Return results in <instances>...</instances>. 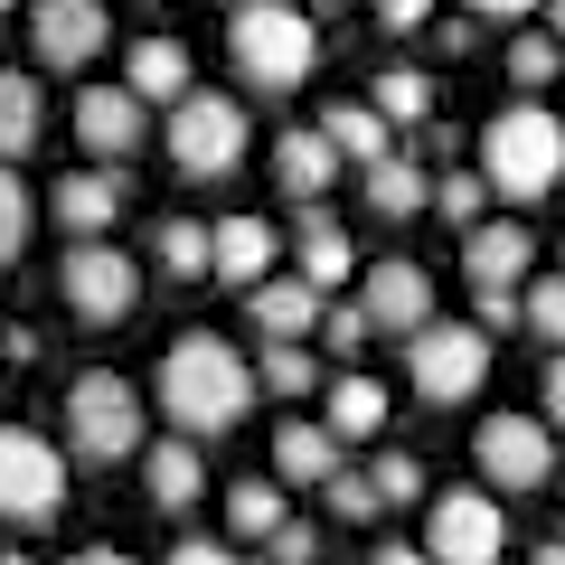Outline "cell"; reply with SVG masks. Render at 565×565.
Wrapping results in <instances>:
<instances>
[{
    "instance_id": "obj_4",
    "label": "cell",
    "mask_w": 565,
    "mask_h": 565,
    "mask_svg": "<svg viewBox=\"0 0 565 565\" xmlns=\"http://www.w3.org/2000/svg\"><path fill=\"white\" fill-rule=\"evenodd\" d=\"M66 452L76 462H122L141 452V386L114 377V367H85L66 386Z\"/></svg>"
},
{
    "instance_id": "obj_5",
    "label": "cell",
    "mask_w": 565,
    "mask_h": 565,
    "mask_svg": "<svg viewBox=\"0 0 565 565\" xmlns=\"http://www.w3.org/2000/svg\"><path fill=\"white\" fill-rule=\"evenodd\" d=\"M405 377H415L424 405H462L490 386V330L481 321H434L405 340Z\"/></svg>"
},
{
    "instance_id": "obj_46",
    "label": "cell",
    "mask_w": 565,
    "mask_h": 565,
    "mask_svg": "<svg viewBox=\"0 0 565 565\" xmlns=\"http://www.w3.org/2000/svg\"><path fill=\"white\" fill-rule=\"evenodd\" d=\"M527 565H565V537H556V546H537V556H527Z\"/></svg>"
},
{
    "instance_id": "obj_21",
    "label": "cell",
    "mask_w": 565,
    "mask_h": 565,
    "mask_svg": "<svg viewBox=\"0 0 565 565\" xmlns=\"http://www.w3.org/2000/svg\"><path fill=\"white\" fill-rule=\"evenodd\" d=\"M274 180L292 189V199H321V189L340 180V151H330L321 132H302V122H292V132L274 141Z\"/></svg>"
},
{
    "instance_id": "obj_20",
    "label": "cell",
    "mask_w": 565,
    "mask_h": 565,
    "mask_svg": "<svg viewBox=\"0 0 565 565\" xmlns=\"http://www.w3.org/2000/svg\"><path fill=\"white\" fill-rule=\"evenodd\" d=\"M39 132H47V95H39V76L0 66V170L20 161V151H39Z\"/></svg>"
},
{
    "instance_id": "obj_35",
    "label": "cell",
    "mask_w": 565,
    "mask_h": 565,
    "mask_svg": "<svg viewBox=\"0 0 565 565\" xmlns=\"http://www.w3.org/2000/svg\"><path fill=\"white\" fill-rule=\"evenodd\" d=\"M434 207H444L452 226H471L490 207V180H481V170H444V180H434Z\"/></svg>"
},
{
    "instance_id": "obj_16",
    "label": "cell",
    "mask_w": 565,
    "mask_h": 565,
    "mask_svg": "<svg viewBox=\"0 0 565 565\" xmlns=\"http://www.w3.org/2000/svg\"><path fill=\"white\" fill-rule=\"evenodd\" d=\"M47 207H57V217L76 226V245H104V226L122 217V180H114V170H66Z\"/></svg>"
},
{
    "instance_id": "obj_24",
    "label": "cell",
    "mask_w": 565,
    "mask_h": 565,
    "mask_svg": "<svg viewBox=\"0 0 565 565\" xmlns=\"http://www.w3.org/2000/svg\"><path fill=\"white\" fill-rule=\"evenodd\" d=\"M367 207H377V217H415V207H434V180L415 170V151H386V161L367 170Z\"/></svg>"
},
{
    "instance_id": "obj_19",
    "label": "cell",
    "mask_w": 565,
    "mask_h": 565,
    "mask_svg": "<svg viewBox=\"0 0 565 565\" xmlns=\"http://www.w3.org/2000/svg\"><path fill=\"white\" fill-rule=\"evenodd\" d=\"M330 471H340V434L292 415V424L274 434V481H311V490H330Z\"/></svg>"
},
{
    "instance_id": "obj_12",
    "label": "cell",
    "mask_w": 565,
    "mask_h": 565,
    "mask_svg": "<svg viewBox=\"0 0 565 565\" xmlns=\"http://www.w3.org/2000/svg\"><path fill=\"white\" fill-rule=\"evenodd\" d=\"M141 132H151V114H141L132 85H76V141L95 161H132Z\"/></svg>"
},
{
    "instance_id": "obj_18",
    "label": "cell",
    "mask_w": 565,
    "mask_h": 565,
    "mask_svg": "<svg viewBox=\"0 0 565 565\" xmlns=\"http://www.w3.org/2000/svg\"><path fill=\"white\" fill-rule=\"evenodd\" d=\"M321 292H311L302 274H274V282H255V321H264V340H311L321 330Z\"/></svg>"
},
{
    "instance_id": "obj_9",
    "label": "cell",
    "mask_w": 565,
    "mask_h": 565,
    "mask_svg": "<svg viewBox=\"0 0 565 565\" xmlns=\"http://www.w3.org/2000/svg\"><path fill=\"white\" fill-rule=\"evenodd\" d=\"M29 39H39V66L85 76L114 39V20H104V0H29Z\"/></svg>"
},
{
    "instance_id": "obj_45",
    "label": "cell",
    "mask_w": 565,
    "mask_h": 565,
    "mask_svg": "<svg viewBox=\"0 0 565 565\" xmlns=\"http://www.w3.org/2000/svg\"><path fill=\"white\" fill-rule=\"evenodd\" d=\"M66 565H132V556H114V546H85V556H66Z\"/></svg>"
},
{
    "instance_id": "obj_14",
    "label": "cell",
    "mask_w": 565,
    "mask_h": 565,
    "mask_svg": "<svg viewBox=\"0 0 565 565\" xmlns=\"http://www.w3.org/2000/svg\"><path fill=\"white\" fill-rule=\"evenodd\" d=\"M274 255H282V226L274 217H226L217 245H207V274L255 292V282H274Z\"/></svg>"
},
{
    "instance_id": "obj_38",
    "label": "cell",
    "mask_w": 565,
    "mask_h": 565,
    "mask_svg": "<svg viewBox=\"0 0 565 565\" xmlns=\"http://www.w3.org/2000/svg\"><path fill=\"white\" fill-rule=\"evenodd\" d=\"M321 340H330V349H359V340H367V311H359V302H330V311H321Z\"/></svg>"
},
{
    "instance_id": "obj_13",
    "label": "cell",
    "mask_w": 565,
    "mask_h": 565,
    "mask_svg": "<svg viewBox=\"0 0 565 565\" xmlns=\"http://www.w3.org/2000/svg\"><path fill=\"white\" fill-rule=\"evenodd\" d=\"M367 330H396V340H415V330H434V274L424 264H377L359 292Z\"/></svg>"
},
{
    "instance_id": "obj_31",
    "label": "cell",
    "mask_w": 565,
    "mask_h": 565,
    "mask_svg": "<svg viewBox=\"0 0 565 565\" xmlns=\"http://www.w3.org/2000/svg\"><path fill=\"white\" fill-rule=\"evenodd\" d=\"M29 226H39V199L20 189V170H0V264L29 255Z\"/></svg>"
},
{
    "instance_id": "obj_25",
    "label": "cell",
    "mask_w": 565,
    "mask_h": 565,
    "mask_svg": "<svg viewBox=\"0 0 565 565\" xmlns=\"http://www.w3.org/2000/svg\"><path fill=\"white\" fill-rule=\"evenodd\" d=\"M377 424H386V386L377 377H359V367L330 377V434H340V444H367Z\"/></svg>"
},
{
    "instance_id": "obj_42",
    "label": "cell",
    "mask_w": 565,
    "mask_h": 565,
    "mask_svg": "<svg viewBox=\"0 0 565 565\" xmlns=\"http://www.w3.org/2000/svg\"><path fill=\"white\" fill-rule=\"evenodd\" d=\"M471 10H481V20H527L537 0H471Z\"/></svg>"
},
{
    "instance_id": "obj_32",
    "label": "cell",
    "mask_w": 565,
    "mask_h": 565,
    "mask_svg": "<svg viewBox=\"0 0 565 565\" xmlns=\"http://www.w3.org/2000/svg\"><path fill=\"white\" fill-rule=\"evenodd\" d=\"M509 76H519L527 95H537V85H556V76H565V47L546 39V29H527V39L509 47Z\"/></svg>"
},
{
    "instance_id": "obj_6",
    "label": "cell",
    "mask_w": 565,
    "mask_h": 565,
    "mask_svg": "<svg viewBox=\"0 0 565 565\" xmlns=\"http://www.w3.org/2000/svg\"><path fill=\"white\" fill-rule=\"evenodd\" d=\"M66 500V452L29 424H0V519L10 527H47Z\"/></svg>"
},
{
    "instance_id": "obj_40",
    "label": "cell",
    "mask_w": 565,
    "mask_h": 565,
    "mask_svg": "<svg viewBox=\"0 0 565 565\" xmlns=\"http://www.w3.org/2000/svg\"><path fill=\"white\" fill-rule=\"evenodd\" d=\"M424 20H434V0H377V29H396V39L424 29Z\"/></svg>"
},
{
    "instance_id": "obj_11",
    "label": "cell",
    "mask_w": 565,
    "mask_h": 565,
    "mask_svg": "<svg viewBox=\"0 0 565 565\" xmlns=\"http://www.w3.org/2000/svg\"><path fill=\"white\" fill-rule=\"evenodd\" d=\"M471 452H481L490 490H537V481H556V434H546L537 415H490Z\"/></svg>"
},
{
    "instance_id": "obj_17",
    "label": "cell",
    "mask_w": 565,
    "mask_h": 565,
    "mask_svg": "<svg viewBox=\"0 0 565 565\" xmlns=\"http://www.w3.org/2000/svg\"><path fill=\"white\" fill-rule=\"evenodd\" d=\"M462 264L481 292H527V226H471Z\"/></svg>"
},
{
    "instance_id": "obj_23",
    "label": "cell",
    "mask_w": 565,
    "mask_h": 565,
    "mask_svg": "<svg viewBox=\"0 0 565 565\" xmlns=\"http://www.w3.org/2000/svg\"><path fill=\"white\" fill-rule=\"evenodd\" d=\"M199 490H207V462H199L189 434L151 444V500H161V509H199Z\"/></svg>"
},
{
    "instance_id": "obj_41",
    "label": "cell",
    "mask_w": 565,
    "mask_h": 565,
    "mask_svg": "<svg viewBox=\"0 0 565 565\" xmlns=\"http://www.w3.org/2000/svg\"><path fill=\"white\" fill-rule=\"evenodd\" d=\"M546 434H565V359L546 367Z\"/></svg>"
},
{
    "instance_id": "obj_7",
    "label": "cell",
    "mask_w": 565,
    "mask_h": 565,
    "mask_svg": "<svg viewBox=\"0 0 565 565\" xmlns=\"http://www.w3.org/2000/svg\"><path fill=\"white\" fill-rule=\"evenodd\" d=\"M424 556L434 565H500L509 556L500 500H490V490H444V500L424 509Z\"/></svg>"
},
{
    "instance_id": "obj_10",
    "label": "cell",
    "mask_w": 565,
    "mask_h": 565,
    "mask_svg": "<svg viewBox=\"0 0 565 565\" xmlns=\"http://www.w3.org/2000/svg\"><path fill=\"white\" fill-rule=\"evenodd\" d=\"M57 292H66V311H76V321H122V311H132V292H141V264L122 255V245H76V255H66V274H57Z\"/></svg>"
},
{
    "instance_id": "obj_33",
    "label": "cell",
    "mask_w": 565,
    "mask_h": 565,
    "mask_svg": "<svg viewBox=\"0 0 565 565\" xmlns=\"http://www.w3.org/2000/svg\"><path fill=\"white\" fill-rule=\"evenodd\" d=\"M367 490H377L386 509H415V500H424V462H415V452H377V471H367Z\"/></svg>"
},
{
    "instance_id": "obj_30",
    "label": "cell",
    "mask_w": 565,
    "mask_h": 565,
    "mask_svg": "<svg viewBox=\"0 0 565 565\" xmlns=\"http://www.w3.org/2000/svg\"><path fill=\"white\" fill-rule=\"evenodd\" d=\"M424 114H434V85H424L415 66H386L377 76V122L396 132V122H424Z\"/></svg>"
},
{
    "instance_id": "obj_36",
    "label": "cell",
    "mask_w": 565,
    "mask_h": 565,
    "mask_svg": "<svg viewBox=\"0 0 565 565\" xmlns=\"http://www.w3.org/2000/svg\"><path fill=\"white\" fill-rule=\"evenodd\" d=\"M330 519H377V490H367V471H330Z\"/></svg>"
},
{
    "instance_id": "obj_15",
    "label": "cell",
    "mask_w": 565,
    "mask_h": 565,
    "mask_svg": "<svg viewBox=\"0 0 565 565\" xmlns=\"http://www.w3.org/2000/svg\"><path fill=\"white\" fill-rule=\"evenodd\" d=\"M122 85L141 95V114H151V104H170V114H180V104L199 95V85H189V47H180V39H141L132 57H122Z\"/></svg>"
},
{
    "instance_id": "obj_44",
    "label": "cell",
    "mask_w": 565,
    "mask_h": 565,
    "mask_svg": "<svg viewBox=\"0 0 565 565\" xmlns=\"http://www.w3.org/2000/svg\"><path fill=\"white\" fill-rule=\"evenodd\" d=\"M537 10H546V39L565 47V0H537Z\"/></svg>"
},
{
    "instance_id": "obj_48",
    "label": "cell",
    "mask_w": 565,
    "mask_h": 565,
    "mask_svg": "<svg viewBox=\"0 0 565 565\" xmlns=\"http://www.w3.org/2000/svg\"><path fill=\"white\" fill-rule=\"evenodd\" d=\"M0 10H20V0H0Z\"/></svg>"
},
{
    "instance_id": "obj_34",
    "label": "cell",
    "mask_w": 565,
    "mask_h": 565,
    "mask_svg": "<svg viewBox=\"0 0 565 565\" xmlns=\"http://www.w3.org/2000/svg\"><path fill=\"white\" fill-rule=\"evenodd\" d=\"M527 330L565 359V274H537V282H527Z\"/></svg>"
},
{
    "instance_id": "obj_47",
    "label": "cell",
    "mask_w": 565,
    "mask_h": 565,
    "mask_svg": "<svg viewBox=\"0 0 565 565\" xmlns=\"http://www.w3.org/2000/svg\"><path fill=\"white\" fill-rule=\"evenodd\" d=\"M0 565H29V546H10V556H0Z\"/></svg>"
},
{
    "instance_id": "obj_1",
    "label": "cell",
    "mask_w": 565,
    "mask_h": 565,
    "mask_svg": "<svg viewBox=\"0 0 565 565\" xmlns=\"http://www.w3.org/2000/svg\"><path fill=\"white\" fill-rule=\"evenodd\" d=\"M161 405H170V424H180L189 444H199V434H236V424L255 415V359L226 349L217 330H189L161 359Z\"/></svg>"
},
{
    "instance_id": "obj_29",
    "label": "cell",
    "mask_w": 565,
    "mask_h": 565,
    "mask_svg": "<svg viewBox=\"0 0 565 565\" xmlns=\"http://www.w3.org/2000/svg\"><path fill=\"white\" fill-rule=\"evenodd\" d=\"M274 527H282V490L274 481H236L226 490V537H264L274 546Z\"/></svg>"
},
{
    "instance_id": "obj_43",
    "label": "cell",
    "mask_w": 565,
    "mask_h": 565,
    "mask_svg": "<svg viewBox=\"0 0 565 565\" xmlns=\"http://www.w3.org/2000/svg\"><path fill=\"white\" fill-rule=\"evenodd\" d=\"M367 565H434V556H424V546H377Z\"/></svg>"
},
{
    "instance_id": "obj_26",
    "label": "cell",
    "mask_w": 565,
    "mask_h": 565,
    "mask_svg": "<svg viewBox=\"0 0 565 565\" xmlns=\"http://www.w3.org/2000/svg\"><path fill=\"white\" fill-rule=\"evenodd\" d=\"M207 245H217V226H207V217H161V226H151V264L180 274V282L207 274Z\"/></svg>"
},
{
    "instance_id": "obj_39",
    "label": "cell",
    "mask_w": 565,
    "mask_h": 565,
    "mask_svg": "<svg viewBox=\"0 0 565 565\" xmlns=\"http://www.w3.org/2000/svg\"><path fill=\"white\" fill-rule=\"evenodd\" d=\"M170 565H245V556L226 537H180V546H170Z\"/></svg>"
},
{
    "instance_id": "obj_8",
    "label": "cell",
    "mask_w": 565,
    "mask_h": 565,
    "mask_svg": "<svg viewBox=\"0 0 565 565\" xmlns=\"http://www.w3.org/2000/svg\"><path fill=\"white\" fill-rule=\"evenodd\" d=\"M170 161H180L189 180H226V170L245 161V114L226 95H189L180 114H170Z\"/></svg>"
},
{
    "instance_id": "obj_28",
    "label": "cell",
    "mask_w": 565,
    "mask_h": 565,
    "mask_svg": "<svg viewBox=\"0 0 565 565\" xmlns=\"http://www.w3.org/2000/svg\"><path fill=\"white\" fill-rule=\"evenodd\" d=\"M311 386H330V377H321V359L302 340H274L255 359V396H311Z\"/></svg>"
},
{
    "instance_id": "obj_27",
    "label": "cell",
    "mask_w": 565,
    "mask_h": 565,
    "mask_svg": "<svg viewBox=\"0 0 565 565\" xmlns=\"http://www.w3.org/2000/svg\"><path fill=\"white\" fill-rule=\"evenodd\" d=\"M349 264H359V255H349V236L321 217V207H311V217H302V282H311V292L330 302V292L349 282Z\"/></svg>"
},
{
    "instance_id": "obj_3",
    "label": "cell",
    "mask_w": 565,
    "mask_h": 565,
    "mask_svg": "<svg viewBox=\"0 0 565 565\" xmlns=\"http://www.w3.org/2000/svg\"><path fill=\"white\" fill-rule=\"evenodd\" d=\"M226 47H236L245 85H264V95H292V85L321 66V29L302 20V0H236Z\"/></svg>"
},
{
    "instance_id": "obj_22",
    "label": "cell",
    "mask_w": 565,
    "mask_h": 565,
    "mask_svg": "<svg viewBox=\"0 0 565 565\" xmlns=\"http://www.w3.org/2000/svg\"><path fill=\"white\" fill-rule=\"evenodd\" d=\"M321 141L340 151V161H367V170L396 151V132L377 122V104H330V114H321Z\"/></svg>"
},
{
    "instance_id": "obj_2",
    "label": "cell",
    "mask_w": 565,
    "mask_h": 565,
    "mask_svg": "<svg viewBox=\"0 0 565 565\" xmlns=\"http://www.w3.org/2000/svg\"><path fill=\"white\" fill-rule=\"evenodd\" d=\"M481 180H490V199H546V189L565 180V122L546 114V104H509V114H490V132H481Z\"/></svg>"
},
{
    "instance_id": "obj_37",
    "label": "cell",
    "mask_w": 565,
    "mask_h": 565,
    "mask_svg": "<svg viewBox=\"0 0 565 565\" xmlns=\"http://www.w3.org/2000/svg\"><path fill=\"white\" fill-rule=\"evenodd\" d=\"M311 556H321V527L282 519V527H274V565H311Z\"/></svg>"
}]
</instances>
